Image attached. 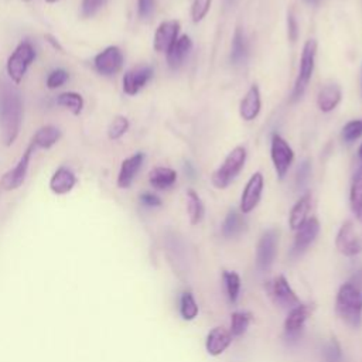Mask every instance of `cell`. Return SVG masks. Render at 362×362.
Segmentation results:
<instances>
[{
	"label": "cell",
	"instance_id": "obj_1",
	"mask_svg": "<svg viewBox=\"0 0 362 362\" xmlns=\"http://www.w3.org/2000/svg\"><path fill=\"white\" fill-rule=\"evenodd\" d=\"M23 119L20 92L10 82L0 79V129L4 146L10 147L18 137Z\"/></svg>",
	"mask_w": 362,
	"mask_h": 362
},
{
	"label": "cell",
	"instance_id": "obj_2",
	"mask_svg": "<svg viewBox=\"0 0 362 362\" xmlns=\"http://www.w3.org/2000/svg\"><path fill=\"white\" fill-rule=\"evenodd\" d=\"M335 311L338 317L352 328L362 324V291L349 281L344 283L335 298Z\"/></svg>",
	"mask_w": 362,
	"mask_h": 362
},
{
	"label": "cell",
	"instance_id": "obj_3",
	"mask_svg": "<svg viewBox=\"0 0 362 362\" xmlns=\"http://www.w3.org/2000/svg\"><path fill=\"white\" fill-rule=\"evenodd\" d=\"M246 148L243 146H236L232 151L225 157L223 163L212 173V184L218 189H225L229 184L238 177V174L243 170L246 163Z\"/></svg>",
	"mask_w": 362,
	"mask_h": 362
},
{
	"label": "cell",
	"instance_id": "obj_4",
	"mask_svg": "<svg viewBox=\"0 0 362 362\" xmlns=\"http://www.w3.org/2000/svg\"><path fill=\"white\" fill-rule=\"evenodd\" d=\"M315 55H317V41L310 38L303 45L300 65H298V74L296 76L294 86L291 90V102L298 100L304 95V92L310 83V79L313 76V72H314Z\"/></svg>",
	"mask_w": 362,
	"mask_h": 362
},
{
	"label": "cell",
	"instance_id": "obj_5",
	"mask_svg": "<svg viewBox=\"0 0 362 362\" xmlns=\"http://www.w3.org/2000/svg\"><path fill=\"white\" fill-rule=\"evenodd\" d=\"M35 59V49L33 47V44L30 41H23L20 42L16 49L11 52V55L7 58V64H6V71L8 78L18 85L28 66L31 65V62Z\"/></svg>",
	"mask_w": 362,
	"mask_h": 362
},
{
	"label": "cell",
	"instance_id": "obj_6",
	"mask_svg": "<svg viewBox=\"0 0 362 362\" xmlns=\"http://www.w3.org/2000/svg\"><path fill=\"white\" fill-rule=\"evenodd\" d=\"M270 157L274 171L280 180H283L294 160V153L290 144L277 133L272 134L270 140Z\"/></svg>",
	"mask_w": 362,
	"mask_h": 362
},
{
	"label": "cell",
	"instance_id": "obj_7",
	"mask_svg": "<svg viewBox=\"0 0 362 362\" xmlns=\"http://www.w3.org/2000/svg\"><path fill=\"white\" fill-rule=\"evenodd\" d=\"M335 246L339 253L348 257L356 256L362 252V235L358 232L352 221H346L341 225L335 238Z\"/></svg>",
	"mask_w": 362,
	"mask_h": 362
},
{
	"label": "cell",
	"instance_id": "obj_8",
	"mask_svg": "<svg viewBox=\"0 0 362 362\" xmlns=\"http://www.w3.org/2000/svg\"><path fill=\"white\" fill-rule=\"evenodd\" d=\"M277 243L279 230L267 229L262 233L256 249V267L260 272H267L272 267L277 253Z\"/></svg>",
	"mask_w": 362,
	"mask_h": 362
},
{
	"label": "cell",
	"instance_id": "obj_9",
	"mask_svg": "<svg viewBox=\"0 0 362 362\" xmlns=\"http://www.w3.org/2000/svg\"><path fill=\"white\" fill-rule=\"evenodd\" d=\"M34 148H35V146L33 143H30L28 147L25 148V151L23 153V156L20 157V160L17 161V164L1 175L0 187L4 191H14L18 187H21V184L25 180V175H27V171H28V165H30V160H31V156L34 153Z\"/></svg>",
	"mask_w": 362,
	"mask_h": 362
},
{
	"label": "cell",
	"instance_id": "obj_10",
	"mask_svg": "<svg viewBox=\"0 0 362 362\" xmlns=\"http://www.w3.org/2000/svg\"><path fill=\"white\" fill-rule=\"evenodd\" d=\"M123 61H124V57L122 49L116 45H110L95 55L93 66L98 74L103 76H112L122 69Z\"/></svg>",
	"mask_w": 362,
	"mask_h": 362
},
{
	"label": "cell",
	"instance_id": "obj_11",
	"mask_svg": "<svg viewBox=\"0 0 362 362\" xmlns=\"http://www.w3.org/2000/svg\"><path fill=\"white\" fill-rule=\"evenodd\" d=\"M263 187H264L263 174L260 171L253 173L252 177L247 180V182L242 191V195H240L239 209L243 215L252 212L257 206V204L262 198Z\"/></svg>",
	"mask_w": 362,
	"mask_h": 362
},
{
	"label": "cell",
	"instance_id": "obj_12",
	"mask_svg": "<svg viewBox=\"0 0 362 362\" xmlns=\"http://www.w3.org/2000/svg\"><path fill=\"white\" fill-rule=\"evenodd\" d=\"M314 304H298L293 307L284 321V337L287 339H297L301 335L305 321L311 317Z\"/></svg>",
	"mask_w": 362,
	"mask_h": 362
},
{
	"label": "cell",
	"instance_id": "obj_13",
	"mask_svg": "<svg viewBox=\"0 0 362 362\" xmlns=\"http://www.w3.org/2000/svg\"><path fill=\"white\" fill-rule=\"evenodd\" d=\"M153 68L150 65H139L132 69H129L122 79V86L123 92L129 96L137 95L146 85L147 82L153 78Z\"/></svg>",
	"mask_w": 362,
	"mask_h": 362
},
{
	"label": "cell",
	"instance_id": "obj_14",
	"mask_svg": "<svg viewBox=\"0 0 362 362\" xmlns=\"http://www.w3.org/2000/svg\"><path fill=\"white\" fill-rule=\"evenodd\" d=\"M320 232V222L317 218H308L297 230L294 236V243L291 247V256H301L308 246L315 240Z\"/></svg>",
	"mask_w": 362,
	"mask_h": 362
},
{
	"label": "cell",
	"instance_id": "obj_15",
	"mask_svg": "<svg viewBox=\"0 0 362 362\" xmlns=\"http://www.w3.org/2000/svg\"><path fill=\"white\" fill-rule=\"evenodd\" d=\"M269 293L276 304L284 308H293L300 304V300L294 290L290 287L287 279L284 276H277L269 283Z\"/></svg>",
	"mask_w": 362,
	"mask_h": 362
},
{
	"label": "cell",
	"instance_id": "obj_16",
	"mask_svg": "<svg viewBox=\"0 0 362 362\" xmlns=\"http://www.w3.org/2000/svg\"><path fill=\"white\" fill-rule=\"evenodd\" d=\"M181 24L178 20H165L158 24L153 38V47L157 52H165L178 38Z\"/></svg>",
	"mask_w": 362,
	"mask_h": 362
},
{
	"label": "cell",
	"instance_id": "obj_17",
	"mask_svg": "<svg viewBox=\"0 0 362 362\" xmlns=\"http://www.w3.org/2000/svg\"><path fill=\"white\" fill-rule=\"evenodd\" d=\"M192 49V40L189 35H178V38L165 51V59L171 69H178Z\"/></svg>",
	"mask_w": 362,
	"mask_h": 362
},
{
	"label": "cell",
	"instance_id": "obj_18",
	"mask_svg": "<svg viewBox=\"0 0 362 362\" xmlns=\"http://www.w3.org/2000/svg\"><path fill=\"white\" fill-rule=\"evenodd\" d=\"M262 109V98L260 89L256 83H253L239 103V115L245 122L255 120Z\"/></svg>",
	"mask_w": 362,
	"mask_h": 362
},
{
	"label": "cell",
	"instance_id": "obj_19",
	"mask_svg": "<svg viewBox=\"0 0 362 362\" xmlns=\"http://www.w3.org/2000/svg\"><path fill=\"white\" fill-rule=\"evenodd\" d=\"M144 163L143 153H134L133 156L124 158L120 164V170L117 174V187L119 188H129L137 175L139 170Z\"/></svg>",
	"mask_w": 362,
	"mask_h": 362
},
{
	"label": "cell",
	"instance_id": "obj_20",
	"mask_svg": "<svg viewBox=\"0 0 362 362\" xmlns=\"http://www.w3.org/2000/svg\"><path fill=\"white\" fill-rule=\"evenodd\" d=\"M232 334L229 329L223 327H215L209 331L205 341V349L209 355L218 356L226 351V348L232 342Z\"/></svg>",
	"mask_w": 362,
	"mask_h": 362
},
{
	"label": "cell",
	"instance_id": "obj_21",
	"mask_svg": "<svg viewBox=\"0 0 362 362\" xmlns=\"http://www.w3.org/2000/svg\"><path fill=\"white\" fill-rule=\"evenodd\" d=\"M341 99H342L341 86L338 83L329 82L320 89L317 95V106L321 112L329 113L339 105Z\"/></svg>",
	"mask_w": 362,
	"mask_h": 362
},
{
	"label": "cell",
	"instance_id": "obj_22",
	"mask_svg": "<svg viewBox=\"0 0 362 362\" xmlns=\"http://www.w3.org/2000/svg\"><path fill=\"white\" fill-rule=\"evenodd\" d=\"M78 182L76 175L66 167H59L55 170L49 180V189L57 195L68 194Z\"/></svg>",
	"mask_w": 362,
	"mask_h": 362
},
{
	"label": "cell",
	"instance_id": "obj_23",
	"mask_svg": "<svg viewBox=\"0 0 362 362\" xmlns=\"http://www.w3.org/2000/svg\"><path fill=\"white\" fill-rule=\"evenodd\" d=\"M311 208V194L305 192L298 198V201L293 205L288 215V225L293 230H297L308 218V211Z\"/></svg>",
	"mask_w": 362,
	"mask_h": 362
},
{
	"label": "cell",
	"instance_id": "obj_24",
	"mask_svg": "<svg viewBox=\"0 0 362 362\" xmlns=\"http://www.w3.org/2000/svg\"><path fill=\"white\" fill-rule=\"evenodd\" d=\"M148 182L156 189H170L177 182V173L170 167H154L148 173Z\"/></svg>",
	"mask_w": 362,
	"mask_h": 362
},
{
	"label": "cell",
	"instance_id": "obj_25",
	"mask_svg": "<svg viewBox=\"0 0 362 362\" xmlns=\"http://www.w3.org/2000/svg\"><path fill=\"white\" fill-rule=\"evenodd\" d=\"M247 54H249V47H247L245 33L242 31L240 27H236L233 37H232V48H230V55H229L230 62L233 65H242L247 59Z\"/></svg>",
	"mask_w": 362,
	"mask_h": 362
},
{
	"label": "cell",
	"instance_id": "obj_26",
	"mask_svg": "<svg viewBox=\"0 0 362 362\" xmlns=\"http://www.w3.org/2000/svg\"><path fill=\"white\" fill-rule=\"evenodd\" d=\"M61 139V132L58 127L55 126H42L40 127L33 139H31V143L35 146V147H40V148H49L52 147L58 140Z\"/></svg>",
	"mask_w": 362,
	"mask_h": 362
},
{
	"label": "cell",
	"instance_id": "obj_27",
	"mask_svg": "<svg viewBox=\"0 0 362 362\" xmlns=\"http://www.w3.org/2000/svg\"><path fill=\"white\" fill-rule=\"evenodd\" d=\"M245 226H246V222L242 216V212H238L236 209H230L225 216L221 232L225 238L230 239V238H235V236L240 235L243 232Z\"/></svg>",
	"mask_w": 362,
	"mask_h": 362
},
{
	"label": "cell",
	"instance_id": "obj_28",
	"mask_svg": "<svg viewBox=\"0 0 362 362\" xmlns=\"http://www.w3.org/2000/svg\"><path fill=\"white\" fill-rule=\"evenodd\" d=\"M187 212H188V218L191 225H198L205 215V206L199 198V195L192 189H187Z\"/></svg>",
	"mask_w": 362,
	"mask_h": 362
},
{
	"label": "cell",
	"instance_id": "obj_29",
	"mask_svg": "<svg viewBox=\"0 0 362 362\" xmlns=\"http://www.w3.org/2000/svg\"><path fill=\"white\" fill-rule=\"evenodd\" d=\"M349 205L355 218L362 222V173H356L351 189H349Z\"/></svg>",
	"mask_w": 362,
	"mask_h": 362
},
{
	"label": "cell",
	"instance_id": "obj_30",
	"mask_svg": "<svg viewBox=\"0 0 362 362\" xmlns=\"http://www.w3.org/2000/svg\"><path fill=\"white\" fill-rule=\"evenodd\" d=\"M57 103L68 109L74 116H79L83 109V99L76 92H62L57 96Z\"/></svg>",
	"mask_w": 362,
	"mask_h": 362
},
{
	"label": "cell",
	"instance_id": "obj_31",
	"mask_svg": "<svg viewBox=\"0 0 362 362\" xmlns=\"http://www.w3.org/2000/svg\"><path fill=\"white\" fill-rule=\"evenodd\" d=\"M222 279H223V283H225L228 300H229L232 304H235V303L238 301L239 291H240V277H239V274H238L236 272L223 270Z\"/></svg>",
	"mask_w": 362,
	"mask_h": 362
},
{
	"label": "cell",
	"instance_id": "obj_32",
	"mask_svg": "<svg viewBox=\"0 0 362 362\" xmlns=\"http://www.w3.org/2000/svg\"><path fill=\"white\" fill-rule=\"evenodd\" d=\"M198 304L191 291H184L180 297V314L182 320L191 321L198 315Z\"/></svg>",
	"mask_w": 362,
	"mask_h": 362
},
{
	"label": "cell",
	"instance_id": "obj_33",
	"mask_svg": "<svg viewBox=\"0 0 362 362\" xmlns=\"http://www.w3.org/2000/svg\"><path fill=\"white\" fill-rule=\"evenodd\" d=\"M252 320V314L247 311H236L230 317V334L232 337H242Z\"/></svg>",
	"mask_w": 362,
	"mask_h": 362
},
{
	"label": "cell",
	"instance_id": "obj_34",
	"mask_svg": "<svg viewBox=\"0 0 362 362\" xmlns=\"http://www.w3.org/2000/svg\"><path fill=\"white\" fill-rule=\"evenodd\" d=\"M129 119L123 115H119L116 117H113V120L110 122L109 127H107V137L110 140H119L129 129Z\"/></svg>",
	"mask_w": 362,
	"mask_h": 362
},
{
	"label": "cell",
	"instance_id": "obj_35",
	"mask_svg": "<svg viewBox=\"0 0 362 362\" xmlns=\"http://www.w3.org/2000/svg\"><path fill=\"white\" fill-rule=\"evenodd\" d=\"M362 136V120L361 119H354L349 120L341 132V137L345 143H352L358 140Z\"/></svg>",
	"mask_w": 362,
	"mask_h": 362
},
{
	"label": "cell",
	"instance_id": "obj_36",
	"mask_svg": "<svg viewBox=\"0 0 362 362\" xmlns=\"http://www.w3.org/2000/svg\"><path fill=\"white\" fill-rule=\"evenodd\" d=\"M324 359L325 362H342V349L335 337L329 338V341L325 344Z\"/></svg>",
	"mask_w": 362,
	"mask_h": 362
},
{
	"label": "cell",
	"instance_id": "obj_37",
	"mask_svg": "<svg viewBox=\"0 0 362 362\" xmlns=\"http://www.w3.org/2000/svg\"><path fill=\"white\" fill-rule=\"evenodd\" d=\"M212 0H194L191 4V18L197 24L202 21L209 13Z\"/></svg>",
	"mask_w": 362,
	"mask_h": 362
},
{
	"label": "cell",
	"instance_id": "obj_38",
	"mask_svg": "<svg viewBox=\"0 0 362 362\" xmlns=\"http://www.w3.org/2000/svg\"><path fill=\"white\" fill-rule=\"evenodd\" d=\"M68 78H69L68 71H65V69H62V68L54 69V71H51V72L48 74V76H47V81H45L47 88H48V89H57V88L62 86V85L68 81Z\"/></svg>",
	"mask_w": 362,
	"mask_h": 362
},
{
	"label": "cell",
	"instance_id": "obj_39",
	"mask_svg": "<svg viewBox=\"0 0 362 362\" xmlns=\"http://www.w3.org/2000/svg\"><path fill=\"white\" fill-rule=\"evenodd\" d=\"M310 175H311V161L310 160H303L297 168V173H296V184L298 188L304 187L308 180H310Z\"/></svg>",
	"mask_w": 362,
	"mask_h": 362
},
{
	"label": "cell",
	"instance_id": "obj_40",
	"mask_svg": "<svg viewBox=\"0 0 362 362\" xmlns=\"http://www.w3.org/2000/svg\"><path fill=\"white\" fill-rule=\"evenodd\" d=\"M107 0H82L81 4V13L83 17H93L105 4Z\"/></svg>",
	"mask_w": 362,
	"mask_h": 362
},
{
	"label": "cell",
	"instance_id": "obj_41",
	"mask_svg": "<svg viewBox=\"0 0 362 362\" xmlns=\"http://www.w3.org/2000/svg\"><path fill=\"white\" fill-rule=\"evenodd\" d=\"M287 35L291 42H294L298 37V24H297V20H296L293 11H288V14H287Z\"/></svg>",
	"mask_w": 362,
	"mask_h": 362
},
{
	"label": "cell",
	"instance_id": "obj_42",
	"mask_svg": "<svg viewBox=\"0 0 362 362\" xmlns=\"http://www.w3.org/2000/svg\"><path fill=\"white\" fill-rule=\"evenodd\" d=\"M154 11V0H137V13L141 18H148Z\"/></svg>",
	"mask_w": 362,
	"mask_h": 362
},
{
	"label": "cell",
	"instance_id": "obj_43",
	"mask_svg": "<svg viewBox=\"0 0 362 362\" xmlns=\"http://www.w3.org/2000/svg\"><path fill=\"white\" fill-rule=\"evenodd\" d=\"M140 202L148 208H157V206H161V204H163L161 199L156 194H151V192H143L140 195Z\"/></svg>",
	"mask_w": 362,
	"mask_h": 362
},
{
	"label": "cell",
	"instance_id": "obj_44",
	"mask_svg": "<svg viewBox=\"0 0 362 362\" xmlns=\"http://www.w3.org/2000/svg\"><path fill=\"white\" fill-rule=\"evenodd\" d=\"M44 38H45V41L55 49V51H58V52H64V47L59 44V41L52 35V34H45L44 35Z\"/></svg>",
	"mask_w": 362,
	"mask_h": 362
},
{
	"label": "cell",
	"instance_id": "obj_45",
	"mask_svg": "<svg viewBox=\"0 0 362 362\" xmlns=\"http://www.w3.org/2000/svg\"><path fill=\"white\" fill-rule=\"evenodd\" d=\"M349 283H351L352 286H355L358 290L362 291V269L358 270V272L351 277Z\"/></svg>",
	"mask_w": 362,
	"mask_h": 362
},
{
	"label": "cell",
	"instance_id": "obj_46",
	"mask_svg": "<svg viewBox=\"0 0 362 362\" xmlns=\"http://www.w3.org/2000/svg\"><path fill=\"white\" fill-rule=\"evenodd\" d=\"M184 170H185V173H187L189 177H194L195 173H194V168H192V165H191L189 163H185V164H184Z\"/></svg>",
	"mask_w": 362,
	"mask_h": 362
},
{
	"label": "cell",
	"instance_id": "obj_47",
	"mask_svg": "<svg viewBox=\"0 0 362 362\" xmlns=\"http://www.w3.org/2000/svg\"><path fill=\"white\" fill-rule=\"evenodd\" d=\"M358 160H359V173H362V143L358 150Z\"/></svg>",
	"mask_w": 362,
	"mask_h": 362
},
{
	"label": "cell",
	"instance_id": "obj_48",
	"mask_svg": "<svg viewBox=\"0 0 362 362\" xmlns=\"http://www.w3.org/2000/svg\"><path fill=\"white\" fill-rule=\"evenodd\" d=\"M47 3H57V1H59V0H45Z\"/></svg>",
	"mask_w": 362,
	"mask_h": 362
},
{
	"label": "cell",
	"instance_id": "obj_49",
	"mask_svg": "<svg viewBox=\"0 0 362 362\" xmlns=\"http://www.w3.org/2000/svg\"><path fill=\"white\" fill-rule=\"evenodd\" d=\"M233 1H235V0H226V3H228V4H232Z\"/></svg>",
	"mask_w": 362,
	"mask_h": 362
},
{
	"label": "cell",
	"instance_id": "obj_50",
	"mask_svg": "<svg viewBox=\"0 0 362 362\" xmlns=\"http://www.w3.org/2000/svg\"><path fill=\"white\" fill-rule=\"evenodd\" d=\"M23 1H25V3H28V1H31V0H23Z\"/></svg>",
	"mask_w": 362,
	"mask_h": 362
},
{
	"label": "cell",
	"instance_id": "obj_51",
	"mask_svg": "<svg viewBox=\"0 0 362 362\" xmlns=\"http://www.w3.org/2000/svg\"><path fill=\"white\" fill-rule=\"evenodd\" d=\"M308 1H315V0H308Z\"/></svg>",
	"mask_w": 362,
	"mask_h": 362
}]
</instances>
